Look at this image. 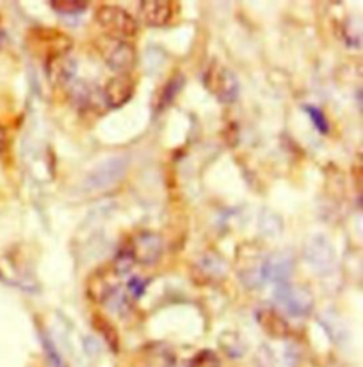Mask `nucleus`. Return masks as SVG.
Returning <instances> with one entry per match:
<instances>
[{
    "label": "nucleus",
    "instance_id": "6",
    "mask_svg": "<svg viewBox=\"0 0 363 367\" xmlns=\"http://www.w3.org/2000/svg\"><path fill=\"white\" fill-rule=\"evenodd\" d=\"M135 91V81L128 74H118L104 85V101L111 110H118L131 99Z\"/></svg>",
    "mask_w": 363,
    "mask_h": 367
},
{
    "label": "nucleus",
    "instance_id": "14",
    "mask_svg": "<svg viewBox=\"0 0 363 367\" xmlns=\"http://www.w3.org/2000/svg\"><path fill=\"white\" fill-rule=\"evenodd\" d=\"M50 6L61 13V14H78V13H82L84 10H87L89 8V3L85 2H73V0H57V2H50Z\"/></svg>",
    "mask_w": 363,
    "mask_h": 367
},
{
    "label": "nucleus",
    "instance_id": "4",
    "mask_svg": "<svg viewBox=\"0 0 363 367\" xmlns=\"http://www.w3.org/2000/svg\"><path fill=\"white\" fill-rule=\"evenodd\" d=\"M274 298L279 307L291 316H305L314 307V298L307 288L288 283L277 285Z\"/></svg>",
    "mask_w": 363,
    "mask_h": 367
},
{
    "label": "nucleus",
    "instance_id": "2",
    "mask_svg": "<svg viewBox=\"0 0 363 367\" xmlns=\"http://www.w3.org/2000/svg\"><path fill=\"white\" fill-rule=\"evenodd\" d=\"M95 20L105 30L106 36L125 40L137 36L138 33V23L135 17L119 6H99L95 12Z\"/></svg>",
    "mask_w": 363,
    "mask_h": 367
},
{
    "label": "nucleus",
    "instance_id": "8",
    "mask_svg": "<svg viewBox=\"0 0 363 367\" xmlns=\"http://www.w3.org/2000/svg\"><path fill=\"white\" fill-rule=\"evenodd\" d=\"M139 16L143 23L152 27L166 26L174 16V3L167 0H149L139 3Z\"/></svg>",
    "mask_w": 363,
    "mask_h": 367
},
{
    "label": "nucleus",
    "instance_id": "19",
    "mask_svg": "<svg viewBox=\"0 0 363 367\" xmlns=\"http://www.w3.org/2000/svg\"><path fill=\"white\" fill-rule=\"evenodd\" d=\"M6 145H8V131L3 126H0V154L5 152Z\"/></svg>",
    "mask_w": 363,
    "mask_h": 367
},
{
    "label": "nucleus",
    "instance_id": "3",
    "mask_svg": "<svg viewBox=\"0 0 363 367\" xmlns=\"http://www.w3.org/2000/svg\"><path fill=\"white\" fill-rule=\"evenodd\" d=\"M203 82L206 88L222 102H234L239 95L240 85L236 74L219 61H213L206 69Z\"/></svg>",
    "mask_w": 363,
    "mask_h": 367
},
{
    "label": "nucleus",
    "instance_id": "12",
    "mask_svg": "<svg viewBox=\"0 0 363 367\" xmlns=\"http://www.w3.org/2000/svg\"><path fill=\"white\" fill-rule=\"evenodd\" d=\"M93 323H94V328L98 331V333L105 339V342L110 344L113 349H118V333L117 329L111 325L110 320L104 318L102 315H94L93 318Z\"/></svg>",
    "mask_w": 363,
    "mask_h": 367
},
{
    "label": "nucleus",
    "instance_id": "10",
    "mask_svg": "<svg viewBox=\"0 0 363 367\" xmlns=\"http://www.w3.org/2000/svg\"><path fill=\"white\" fill-rule=\"evenodd\" d=\"M47 73L54 84L57 85L69 84L77 73L75 61L70 58L67 54L53 56L47 61Z\"/></svg>",
    "mask_w": 363,
    "mask_h": 367
},
{
    "label": "nucleus",
    "instance_id": "18",
    "mask_svg": "<svg viewBox=\"0 0 363 367\" xmlns=\"http://www.w3.org/2000/svg\"><path fill=\"white\" fill-rule=\"evenodd\" d=\"M146 288V281L138 276H134L130 279V283H128V291L134 296V298H139Z\"/></svg>",
    "mask_w": 363,
    "mask_h": 367
},
{
    "label": "nucleus",
    "instance_id": "20",
    "mask_svg": "<svg viewBox=\"0 0 363 367\" xmlns=\"http://www.w3.org/2000/svg\"><path fill=\"white\" fill-rule=\"evenodd\" d=\"M9 43V36H8V32L3 26H0V51H2Z\"/></svg>",
    "mask_w": 363,
    "mask_h": 367
},
{
    "label": "nucleus",
    "instance_id": "17",
    "mask_svg": "<svg viewBox=\"0 0 363 367\" xmlns=\"http://www.w3.org/2000/svg\"><path fill=\"white\" fill-rule=\"evenodd\" d=\"M182 82H183V78L180 77H176L174 78L172 81H169L166 85H165V90L159 98V106H163L166 105L169 101H172L174 97L178 94V91L180 90L182 87Z\"/></svg>",
    "mask_w": 363,
    "mask_h": 367
},
{
    "label": "nucleus",
    "instance_id": "5",
    "mask_svg": "<svg viewBox=\"0 0 363 367\" xmlns=\"http://www.w3.org/2000/svg\"><path fill=\"white\" fill-rule=\"evenodd\" d=\"M134 254L135 263L143 265H152L162 255V240L161 237L151 231L138 233L134 239L128 243Z\"/></svg>",
    "mask_w": 363,
    "mask_h": 367
},
{
    "label": "nucleus",
    "instance_id": "15",
    "mask_svg": "<svg viewBox=\"0 0 363 367\" xmlns=\"http://www.w3.org/2000/svg\"><path fill=\"white\" fill-rule=\"evenodd\" d=\"M189 367H222V363L215 352L202 351L191 357Z\"/></svg>",
    "mask_w": 363,
    "mask_h": 367
},
{
    "label": "nucleus",
    "instance_id": "1",
    "mask_svg": "<svg viewBox=\"0 0 363 367\" xmlns=\"http://www.w3.org/2000/svg\"><path fill=\"white\" fill-rule=\"evenodd\" d=\"M95 49L113 71L128 74L135 67L137 50L130 41L104 34L95 40Z\"/></svg>",
    "mask_w": 363,
    "mask_h": 367
},
{
    "label": "nucleus",
    "instance_id": "16",
    "mask_svg": "<svg viewBox=\"0 0 363 367\" xmlns=\"http://www.w3.org/2000/svg\"><path fill=\"white\" fill-rule=\"evenodd\" d=\"M304 111L309 115V118L312 119V123L315 125V128L318 129L321 134H328L329 132V123L327 121V117L324 115V113L319 110L316 106L312 105H305L304 106Z\"/></svg>",
    "mask_w": 363,
    "mask_h": 367
},
{
    "label": "nucleus",
    "instance_id": "9",
    "mask_svg": "<svg viewBox=\"0 0 363 367\" xmlns=\"http://www.w3.org/2000/svg\"><path fill=\"white\" fill-rule=\"evenodd\" d=\"M292 272V258L285 254H275L264 258L261 276L263 281H271V283L284 284L288 281Z\"/></svg>",
    "mask_w": 363,
    "mask_h": 367
},
{
    "label": "nucleus",
    "instance_id": "7",
    "mask_svg": "<svg viewBox=\"0 0 363 367\" xmlns=\"http://www.w3.org/2000/svg\"><path fill=\"white\" fill-rule=\"evenodd\" d=\"M126 170V161L125 158L117 156L111 158L108 161L102 162L97 169L93 171L89 178L90 187L95 189H104L119 180Z\"/></svg>",
    "mask_w": 363,
    "mask_h": 367
},
{
    "label": "nucleus",
    "instance_id": "11",
    "mask_svg": "<svg viewBox=\"0 0 363 367\" xmlns=\"http://www.w3.org/2000/svg\"><path fill=\"white\" fill-rule=\"evenodd\" d=\"M257 319L264 331L274 338H284L288 332V323L284 320V318L271 309L259 311Z\"/></svg>",
    "mask_w": 363,
    "mask_h": 367
},
{
    "label": "nucleus",
    "instance_id": "13",
    "mask_svg": "<svg viewBox=\"0 0 363 367\" xmlns=\"http://www.w3.org/2000/svg\"><path fill=\"white\" fill-rule=\"evenodd\" d=\"M135 264V258H134V254L130 248V244H125L117 254L115 260H114V270L118 275H126L128 272H130L132 270Z\"/></svg>",
    "mask_w": 363,
    "mask_h": 367
}]
</instances>
